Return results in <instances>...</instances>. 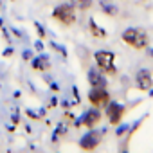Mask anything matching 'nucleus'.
<instances>
[{"label": "nucleus", "instance_id": "nucleus-11", "mask_svg": "<svg viewBox=\"0 0 153 153\" xmlns=\"http://www.w3.org/2000/svg\"><path fill=\"white\" fill-rule=\"evenodd\" d=\"M31 67H33L34 70H38V72H45V70H49L51 63H49V58H45V56L42 54V56H38V58H34V59H33Z\"/></svg>", "mask_w": 153, "mask_h": 153}, {"label": "nucleus", "instance_id": "nucleus-9", "mask_svg": "<svg viewBox=\"0 0 153 153\" xmlns=\"http://www.w3.org/2000/svg\"><path fill=\"white\" fill-rule=\"evenodd\" d=\"M87 79H88V83H90V87H92V88L106 87V78H105V74H103L97 67L88 68V72H87Z\"/></svg>", "mask_w": 153, "mask_h": 153}, {"label": "nucleus", "instance_id": "nucleus-8", "mask_svg": "<svg viewBox=\"0 0 153 153\" xmlns=\"http://www.w3.org/2000/svg\"><path fill=\"white\" fill-rule=\"evenodd\" d=\"M135 87L142 92H148L151 90L153 87V78H151V70L148 68H140L137 74H135Z\"/></svg>", "mask_w": 153, "mask_h": 153}, {"label": "nucleus", "instance_id": "nucleus-15", "mask_svg": "<svg viewBox=\"0 0 153 153\" xmlns=\"http://www.w3.org/2000/svg\"><path fill=\"white\" fill-rule=\"evenodd\" d=\"M31 58V51H24V59H29Z\"/></svg>", "mask_w": 153, "mask_h": 153}, {"label": "nucleus", "instance_id": "nucleus-13", "mask_svg": "<svg viewBox=\"0 0 153 153\" xmlns=\"http://www.w3.org/2000/svg\"><path fill=\"white\" fill-rule=\"evenodd\" d=\"M101 9H103V13H106L108 16H115L119 11H117V7L112 4V2H108V0H101Z\"/></svg>", "mask_w": 153, "mask_h": 153}, {"label": "nucleus", "instance_id": "nucleus-10", "mask_svg": "<svg viewBox=\"0 0 153 153\" xmlns=\"http://www.w3.org/2000/svg\"><path fill=\"white\" fill-rule=\"evenodd\" d=\"M88 31H90L92 38H97V40H105V38L108 36V34H106V31H105L103 27H99V25L96 24V20H94V18L88 22Z\"/></svg>", "mask_w": 153, "mask_h": 153}, {"label": "nucleus", "instance_id": "nucleus-14", "mask_svg": "<svg viewBox=\"0 0 153 153\" xmlns=\"http://www.w3.org/2000/svg\"><path fill=\"white\" fill-rule=\"evenodd\" d=\"M126 128H128V126H126V124H124V126H121V128H119V130H117V135H123V133H124V131H126Z\"/></svg>", "mask_w": 153, "mask_h": 153}, {"label": "nucleus", "instance_id": "nucleus-1", "mask_svg": "<svg viewBox=\"0 0 153 153\" xmlns=\"http://www.w3.org/2000/svg\"><path fill=\"white\" fill-rule=\"evenodd\" d=\"M121 40L126 45H130L131 49H137V51H146L149 47V36L140 27H128V29H124L123 34H121Z\"/></svg>", "mask_w": 153, "mask_h": 153}, {"label": "nucleus", "instance_id": "nucleus-7", "mask_svg": "<svg viewBox=\"0 0 153 153\" xmlns=\"http://www.w3.org/2000/svg\"><path fill=\"white\" fill-rule=\"evenodd\" d=\"M101 119H103V112H101V108L92 106L90 110H87V112L83 114V117L78 121V124H76V126H87V128L90 130V128H96V126L101 123Z\"/></svg>", "mask_w": 153, "mask_h": 153}, {"label": "nucleus", "instance_id": "nucleus-6", "mask_svg": "<svg viewBox=\"0 0 153 153\" xmlns=\"http://www.w3.org/2000/svg\"><path fill=\"white\" fill-rule=\"evenodd\" d=\"M105 112H106V117H108L110 124L117 126V124H121V121H123V117L126 114V106L121 105V103H117V101H110L105 106Z\"/></svg>", "mask_w": 153, "mask_h": 153}, {"label": "nucleus", "instance_id": "nucleus-3", "mask_svg": "<svg viewBox=\"0 0 153 153\" xmlns=\"http://www.w3.org/2000/svg\"><path fill=\"white\" fill-rule=\"evenodd\" d=\"M52 18L58 24L70 27L72 24H76V7L72 4H59L52 9Z\"/></svg>", "mask_w": 153, "mask_h": 153}, {"label": "nucleus", "instance_id": "nucleus-4", "mask_svg": "<svg viewBox=\"0 0 153 153\" xmlns=\"http://www.w3.org/2000/svg\"><path fill=\"white\" fill-rule=\"evenodd\" d=\"M103 135H105V130L101 131V130L90 128L88 133H85V135L79 139V148L85 149V151H94V149H97L99 144H101V140H103Z\"/></svg>", "mask_w": 153, "mask_h": 153}, {"label": "nucleus", "instance_id": "nucleus-2", "mask_svg": "<svg viewBox=\"0 0 153 153\" xmlns=\"http://www.w3.org/2000/svg\"><path fill=\"white\" fill-rule=\"evenodd\" d=\"M96 67L105 74V76H115L117 67H115V52L112 51H97L94 54Z\"/></svg>", "mask_w": 153, "mask_h": 153}, {"label": "nucleus", "instance_id": "nucleus-12", "mask_svg": "<svg viewBox=\"0 0 153 153\" xmlns=\"http://www.w3.org/2000/svg\"><path fill=\"white\" fill-rule=\"evenodd\" d=\"M70 4L79 11H88L94 6V0H70Z\"/></svg>", "mask_w": 153, "mask_h": 153}, {"label": "nucleus", "instance_id": "nucleus-5", "mask_svg": "<svg viewBox=\"0 0 153 153\" xmlns=\"http://www.w3.org/2000/svg\"><path fill=\"white\" fill-rule=\"evenodd\" d=\"M88 103L96 108H105L108 103H110V92L106 90V87H97V88H92L88 92Z\"/></svg>", "mask_w": 153, "mask_h": 153}, {"label": "nucleus", "instance_id": "nucleus-17", "mask_svg": "<svg viewBox=\"0 0 153 153\" xmlns=\"http://www.w3.org/2000/svg\"><path fill=\"white\" fill-rule=\"evenodd\" d=\"M2 24H4V22H2V20H0V27H2Z\"/></svg>", "mask_w": 153, "mask_h": 153}, {"label": "nucleus", "instance_id": "nucleus-16", "mask_svg": "<svg viewBox=\"0 0 153 153\" xmlns=\"http://www.w3.org/2000/svg\"><path fill=\"white\" fill-rule=\"evenodd\" d=\"M0 9H2V0H0Z\"/></svg>", "mask_w": 153, "mask_h": 153}]
</instances>
